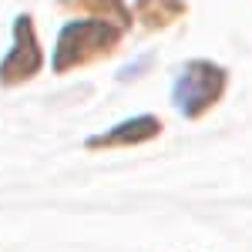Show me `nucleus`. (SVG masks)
Instances as JSON below:
<instances>
[{"instance_id":"f257e3e1","label":"nucleus","mask_w":252,"mask_h":252,"mask_svg":"<svg viewBox=\"0 0 252 252\" xmlns=\"http://www.w3.org/2000/svg\"><path fill=\"white\" fill-rule=\"evenodd\" d=\"M118 37H121V27H118V24H108V20L67 24L64 34H61V40H58L54 67H58V71H67V67L88 64V61L108 54V51L118 44Z\"/></svg>"},{"instance_id":"f03ea898","label":"nucleus","mask_w":252,"mask_h":252,"mask_svg":"<svg viewBox=\"0 0 252 252\" xmlns=\"http://www.w3.org/2000/svg\"><path fill=\"white\" fill-rule=\"evenodd\" d=\"M222 91H225V71L209 61H192L185 64L182 78L175 81V104L189 118H198L222 97Z\"/></svg>"},{"instance_id":"7ed1b4c3","label":"nucleus","mask_w":252,"mask_h":252,"mask_svg":"<svg viewBox=\"0 0 252 252\" xmlns=\"http://www.w3.org/2000/svg\"><path fill=\"white\" fill-rule=\"evenodd\" d=\"M37 67H40V51H37L34 27H31V20H27V17H20L17 20V47H14V54H10V58L3 61L0 78L7 81V84H14V81L31 78Z\"/></svg>"},{"instance_id":"20e7f679","label":"nucleus","mask_w":252,"mask_h":252,"mask_svg":"<svg viewBox=\"0 0 252 252\" xmlns=\"http://www.w3.org/2000/svg\"><path fill=\"white\" fill-rule=\"evenodd\" d=\"M158 128H161V121L158 118H131V121H125V125H118L111 128L108 135L101 138H91L88 145L91 148H111V145H135V141H148V138L158 135Z\"/></svg>"},{"instance_id":"39448f33","label":"nucleus","mask_w":252,"mask_h":252,"mask_svg":"<svg viewBox=\"0 0 252 252\" xmlns=\"http://www.w3.org/2000/svg\"><path fill=\"white\" fill-rule=\"evenodd\" d=\"M185 14L182 0H138V17L148 27H168L175 17Z\"/></svg>"},{"instance_id":"423d86ee","label":"nucleus","mask_w":252,"mask_h":252,"mask_svg":"<svg viewBox=\"0 0 252 252\" xmlns=\"http://www.w3.org/2000/svg\"><path fill=\"white\" fill-rule=\"evenodd\" d=\"M74 7H84L97 14V20H108V24H118V27H128V7L121 0H71Z\"/></svg>"}]
</instances>
